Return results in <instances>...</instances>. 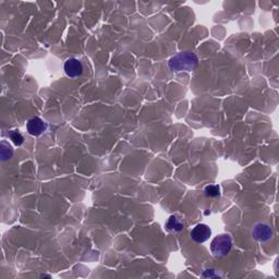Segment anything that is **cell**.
<instances>
[{
  "instance_id": "cell-1",
  "label": "cell",
  "mask_w": 279,
  "mask_h": 279,
  "mask_svg": "<svg viewBox=\"0 0 279 279\" xmlns=\"http://www.w3.org/2000/svg\"><path fill=\"white\" fill-rule=\"evenodd\" d=\"M198 64V58L194 53L182 52L169 59V67L172 71H192Z\"/></svg>"
},
{
  "instance_id": "cell-2",
  "label": "cell",
  "mask_w": 279,
  "mask_h": 279,
  "mask_svg": "<svg viewBox=\"0 0 279 279\" xmlns=\"http://www.w3.org/2000/svg\"><path fill=\"white\" fill-rule=\"evenodd\" d=\"M232 238L230 235L223 233L214 238L211 243V251L215 257H223L231 251Z\"/></svg>"
},
{
  "instance_id": "cell-3",
  "label": "cell",
  "mask_w": 279,
  "mask_h": 279,
  "mask_svg": "<svg viewBox=\"0 0 279 279\" xmlns=\"http://www.w3.org/2000/svg\"><path fill=\"white\" fill-rule=\"evenodd\" d=\"M253 238L258 242H266L273 238V229L266 223H260L254 226L252 230Z\"/></svg>"
},
{
  "instance_id": "cell-4",
  "label": "cell",
  "mask_w": 279,
  "mask_h": 279,
  "mask_svg": "<svg viewBox=\"0 0 279 279\" xmlns=\"http://www.w3.org/2000/svg\"><path fill=\"white\" fill-rule=\"evenodd\" d=\"M191 238L194 242L204 243L212 236V230L205 223H198L191 230Z\"/></svg>"
},
{
  "instance_id": "cell-5",
  "label": "cell",
  "mask_w": 279,
  "mask_h": 279,
  "mask_svg": "<svg viewBox=\"0 0 279 279\" xmlns=\"http://www.w3.org/2000/svg\"><path fill=\"white\" fill-rule=\"evenodd\" d=\"M28 132L31 134L33 137H39L46 131L47 124L45 122L43 119L38 117H34L32 119H29L27 124Z\"/></svg>"
},
{
  "instance_id": "cell-6",
  "label": "cell",
  "mask_w": 279,
  "mask_h": 279,
  "mask_svg": "<svg viewBox=\"0 0 279 279\" xmlns=\"http://www.w3.org/2000/svg\"><path fill=\"white\" fill-rule=\"evenodd\" d=\"M64 72L71 79L80 77L83 72V66L80 60L76 58H70L64 62Z\"/></svg>"
},
{
  "instance_id": "cell-7",
  "label": "cell",
  "mask_w": 279,
  "mask_h": 279,
  "mask_svg": "<svg viewBox=\"0 0 279 279\" xmlns=\"http://www.w3.org/2000/svg\"><path fill=\"white\" fill-rule=\"evenodd\" d=\"M166 227L171 232H180L184 229V222L178 216H170L166 223Z\"/></svg>"
},
{
  "instance_id": "cell-8",
  "label": "cell",
  "mask_w": 279,
  "mask_h": 279,
  "mask_svg": "<svg viewBox=\"0 0 279 279\" xmlns=\"http://www.w3.org/2000/svg\"><path fill=\"white\" fill-rule=\"evenodd\" d=\"M13 155V151L11 146L9 145L8 143L2 142L1 143V159L2 161H7V159H10Z\"/></svg>"
},
{
  "instance_id": "cell-9",
  "label": "cell",
  "mask_w": 279,
  "mask_h": 279,
  "mask_svg": "<svg viewBox=\"0 0 279 279\" xmlns=\"http://www.w3.org/2000/svg\"><path fill=\"white\" fill-rule=\"evenodd\" d=\"M204 192L207 197H218L221 195V188L219 186H207Z\"/></svg>"
},
{
  "instance_id": "cell-10",
  "label": "cell",
  "mask_w": 279,
  "mask_h": 279,
  "mask_svg": "<svg viewBox=\"0 0 279 279\" xmlns=\"http://www.w3.org/2000/svg\"><path fill=\"white\" fill-rule=\"evenodd\" d=\"M10 139H11L12 141H13V143L16 144V145H18V146L21 145V144L24 142L23 136L20 132H18V131H14V132H12L11 134H10Z\"/></svg>"
}]
</instances>
